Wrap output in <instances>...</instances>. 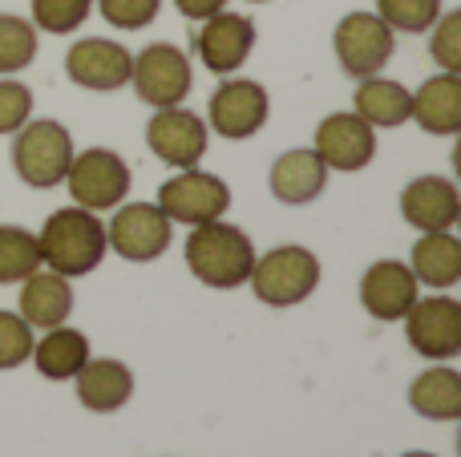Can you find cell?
<instances>
[{
    "instance_id": "16",
    "label": "cell",
    "mask_w": 461,
    "mask_h": 457,
    "mask_svg": "<svg viewBox=\"0 0 461 457\" xmlns=\"http://www.w3.org/2000/svg\"><path fill=\"white\" fill-rule=\"evenodd\" d=\"M203 29L194 32V53H199V61L207 65L211 73H219V77H227V73H235L239 65L251 57L255 49V24L251 16H239V13H215L207 16V21H199Z\"/></svg>"
},
{
    "instance_id": "19",
    "label": "cell",
    "mask_w": 461,
    "mask_h": 457,
    "mask_svg": "<svg viewBox=\"0 0 461 457\" xmlns=\"http://www.w3.org/2000/svg\"><path fill=\"white\" fill-rule=\"evenodd\" d=\"M16 312L32 332L57 328L73 316V283L65 275L49 272V267H37L29 280H21V308Z\"/></svg>"
},
{
    "instance_id": "30",
    "label": "cell",
    "mask_w": 461,
    "mask_h": 457,
    "mask_svg": "<svg viewBox=\"0 0 461 457\" xmlns=\"http://www.w3.org/2000/svg\"><path fill=\"white\" fill-rule=\"evenodd\" d=\"M32 328L21 320V312H0V372L21 369L32 356Z\"/></svg>"
},
{
    "instance_id": "32",
    "label": "cell",
    "mask_w": 461,
    "mask_h": 457,
    "mask_svg": "<svg viewBox=\"0 0 461 457\" xmlns=\"http://www.w3.org/2000/svg\"><path fill=\"white\" fill-rule=\"evenodd\" d=\"M97 13L105 16V24L122 32H134L154 24V16L162 13V0H97Z\"/></svg>"
},
{
    "instance_id": "17",
    "label": "cell",
    "mask_w": 461,
    "mask_h": 457,
    "mask_svg": "<svg viewBox=\"0 0 461 457\" xmlns=\"http://www.w3.org/2000/svg\"><path fill=\"white\" fill-rule=\"evenodd\" d=\"M401 215L417 231H454L461 219V194L454 178L421 175L401 191Z\"/></svg>"
},
{
    "instance_id": "14",
    "label": "cell",
    "mask_w": 461,
    "mask_h": 457,
    "mask_svg": "<svg viewBox=\"0 0 461 457\" xmlns=\"http://www.w3.org/2000/svg\"><path fill=\"white\" fill-rule=\"evenodd\" d=\"M312 150L320 154L328 170H340V175H357L373 162L376 154V130L368 126L357 113H328L316 126V146Z\"/></svg>"
},
{
    "instance_id": "24",
    "label": "cell",
    "mask_w": 461,
    "mask_h": 457,
    "mask_svg": "<svg viewBox=\"0 0 461 457\" xmlns=\"http://www.w3.org/2000/svg\"><path fill=\"white\" fill-rule=\"evenodd\" d=\"M32 364L45 381H73L81 372V364L89 361V336L69 324L49 328L41 340H32Z\"/></svg>"
},
{
    "instance_id": "2",
    "label": "cell",
    "mask_w": 461,
    "mask_h": 457,
    "mask_svg": "<svg viewBox=\"0 0 461 457\" xmlns=\"http://www.w3.org/2000/svg\"><path fill=\"white\" fill-rule=\"evenodd\" d=\"M186 272L199 283L215 291H230L239 283H247L255 267V243L243 227L227 223V219H211V223L191 227L186 235Z\"/></svg>"
},
{
    "instance_id": "23",
    "label": "cell",
    "mask_w": 461,
    "mask_h": 457,
    "mask_svg": "<svg viewBox=\"0 0 461 457\" xmlns=\"http://www.w3.org/2000/svg\"><path fill=\"white\" fill-rule=\"evenodd\" d=\"M409 110H413V89H405L401 81L393 77H365L352 94V113L365 118L373 130H393V126H405Z\"/></svg>"
},
{
    "instance_id": "20",
    "label": "cell",
    "mask_w": 461,
    "mask_h": 457,
    "mask_svg": "<svg viewBox=\"0 0 461 457\" xmlns=\"http://www.w3.org/2000/svg\"><path fill=\"white\" fill-rule=\"evenodd\" d=\"M271 194H276L284 207H308L324 194L328 183V166L320 162L316 150H284L276 162H271Z\"/></svg>"
},
{
    "instance_id": "22",
    "label": "cell",
    "mask_w": 461,
    "mask_h": 457,
    "mask_svg": "<svg viewBox=\"0 0 461 457\" xmlns=\"http://www.w3.org/2000/svg\"><path fill=\"white\" fill-rule=\"evenodd\" d=\"M409 272L433 291H449L461 280V239L454 231H421L409 251Z\"/></svg>"
},
{
    "instance_id": "4",
    "label": "cell",
    "mask_w": 461,
    "mask_h": 457,
    "mask_svg": "<svg viewBox=\"0 0 461 457\" xmlns=\"http://www.w3.org/2000/svg\"><path fill=\"white\" fill-rule=\"evenodd\" d=\"M69 162H73V138L61 121H53V118L32 121L29 118L16 130L13 166L24 186H32V191H53V186L65 183Z\"/></svg>"
},
{
    "instance_id": "33",
    "label": "cell",
    "mask_w": 461,
    "mask_h": 457,
    "mask_svg": "<svg viewBox=\"0 0 461 457\" xmlns=\"http://www.w3.org/2000/svg\"><path fill=\"white\" fill-rule=\"evenodd\" d=\"M32 118V89L21 81H0V134H16Z\"/></svg>"
},
{
    "instance_id": "9",
    "label": "cell",
    "mask_w": 461,
    "mask_h": 457,
    "mask_svg": "<svg viewBox=\"0 0 461 457\" xmlns=\"http://www.w3.org/2000/svg\"><path fill=\"white\" fill-rule=\"evenodd\" d=\"M332 45H336V61L348 77L365 81L376 77V73L389 65L393 45H397V32L381 21L376 13H348L332 32Z\"/></svg>"
},
{
    "instance_id": "27",
    "label": "cell",
    "mask_w": 461,
    "mask_h": 457,
    "mask_svg": "<svg viewBox=\"0 0 461 457\" xmlns=\"http://www.w3.org/2000/svg\"><path fill=\"white\" fill-rule=\"evenodd\" d=\"M32 57H37V29H32V21L0 13V73L13 77V73L29 69Z\"/></svg>"
},
{
    "instance_id": "26",
    "label": "cell",
    "mask_w": 461,
    "mask_h": 457,
    "mask_svg": "<svg viewBox=\"0 0 461 457\" xmlns=\"http://www.w3.org/2000/svg\"><path fill=\"white\" fill-rule=\"evenodd\" d=\"M41 267V243L29 227H0V283H21Z\"/></svg>"
},
{
    "instance_id": "36",
    "label": "cell",
    "mask_w": 461,
    "mask_h": 457,
    "mask_svg": "<svg viewBox=\"0 0 461 457\" xmlns=\"http://www.w3.org/2000/svg\"><path fill=\"white\" fill-rule=\"evenodd\" d=\"M251 4H267V0H251Z\"/></svg>"
},
{
    "instance_id": "3",
    "label": "cell",
    "mask_w": 461,
    "mask_h": 457,
    "mask_svg": "<svg viewBox=\"0 0 461 457\" xmlns=\"http://www.w3.org/2000/svg\"><path fill=\"white\" fill-rule=\"evenodd\" d=\"M255 300L267 308H295L320 288V259L308 247H276L267 255H255V267L247 275Z\"/></svg>"
},
{
    "instance_id": "6",
    "label": "cell",
    "mask_w": 461,
    "mask_h": 457,
    "mask_svg": "<svg viewBox=\"0 0 461 457\" xmlns=\"http://www.w3.org/2000/svg\"><path fill=\"white\" fill-rule=\"evenodd\" d=\"M130 85H134V94L142 97L146 105H154V110L183 105L194 85L191 57L178 45H170V40H154V45H146L142 53L134 57V65H130Z\"/></svg>"
},
{
    "instance_id": "7",
    "label": "cell",
    "mask_w": 461,
    "mask_h": 457,
    "mask_svg": "<svg viewBox=\"0 0 461 457\" xmlns=\"http://www.w3.org/2000/svg\"><path fill=\"white\" fill-rule=\"evenodd\" d=\"M175 223L162 215L158 202H118L105 227V247L126 264H154L162 251H170Z\"/></svg>"
},
{
    "instance_id": "13",
    "label": "cell",
    "mask_w": 461,
    "mask_h": 457,
    "mask_svg": "<svg viewBox=\"0 0 461 457\" xmlns=\"http://www.w3.org/2000/svg\"><path fill=\"white\" fill-rule=\"evenodd\" d=\"M130 65H134V53L105 37H81V40H73V49L65 53V73H69V81L81 89H94V94L126 89Z\"/></svg>"
},
{
    "instance_id": "10",
    "label": "cell",
    "mask_w": 461,
    "mask_h": 457,
    "mask_svg": "<svg viewBox=\"0 0 461 457\" xmlns=\"http://www.w3.org/2000/svg\"><path fill=\"white\" fill-rule=\"evenodd\" d=\"M267 118H271V97L251 77H230L211 94L207 130L230 138V142H243V138L259 134L267 126Z\"/></svg>"
},
{
    "instance_id": "25",
    "label": "cell",
    "mask_w": 461,
    "mask_h": 457,
    "mask_svg": "<svg viewBox=\"0 0 461 457\" xmlns=\"http://www.w3.org/2000/svg\"><path fill=\"white\" fill-rule=\"evenodd\" d=\"M409 405L425 421H457L461 417V372L449 364L425 369L409 385Z\"/></svg>"
},
{
    "instance_id": "31",
    "label": "cell",
    "mask_w": 461,
    "mask_h": 457,
    "mask_svg": "<svg viewBox=\"0 0 461 457\" xmlns=\"http://www.w3.org/2000/svg\"><path fill=\"white\" fill-rule=\"evenodd\" d=\"M429 32V53L441 65V73H461V8L441 13Z\"/></svg>"
},
{
    "instance_id": "15",
    "label": "cell",
    "mask_w": 461,
    "mask_h": 457,
    "mask_svg": "<svg viewBox=\"0 0 461 457\" xmlns=\"http://www.w3.org/2000/svg\"><path fill=\"white\" fill-rule=\"evenodd\" d=\"M417 296H421V283H417V275L401 259H376L360 275V304L381 324L405 320V312L417 304Z\"/></svg>"
},
{
    "instance_id": "11",
    "label": "cell",
    "mask_w": 461,
    "mask_h": 457,
    "mask_svg": "<svg viewBox=\"0 0 461 457\" xmlns=\"http://www.w3.org/2000/svg\"><path fill=\"white\" fill-rule=\"evenodd\" d=\"M409 348L425 361H454L461 353V304L454 296H429L405 312Z\"/></svg>"
},
{
    "instance_id": "21",
    "label": "cell",
    "mask_w": 461,
    "mask_h": 457,
    "mask_svg": "<svg viewBox=\"0 0 461 457\" xmlns=\"http://www.w3.org/2000/svg\"><path fill=\"white\" fill-rule=\"evenodd\" d=\"M409 118L438 138L461 134V73H438L421 89H413V110Z\"/></svg>"
},
{
    "instance_id": "28",
    "label": "cell",
    "mask_w": 461,
    "mask_h": 457,
    "mask_svg": "<svg viewBox=\"0 0 461 457\" xmlns=\"http://www.w3.org/2000/svg\"><path fill=\"white\" fill-rule=\"evenodd\" d=\"M376 16L393 32H429L441 16V0H376Z\"/></svg>"
},
{
    "instance_id": "8",
    "label": "cell",
    "mask_w": 461,
    "mask_h": 457,
    "mask_svg": "<svg viewBox=\"0 0 461 457\" xmlns=\"http://www.w3.org/2000/svg\"><path fill=\"white\" fill-rule=\"evenodd\" d=\"M158 207L170 223H186V227H199L211 223V219H223L230 207V186L211 170L199 166H186L178 170L175 178L158 186Z\"/></svg>"
},
{
    "instance_id": "12",
    "label": "cell",
    "mask_w": 461,
    "mask_h": 457,
    "mask_svg": "<svg viewBox=\"0 0 461 457\" xmlns=\"http://www.w3.org/2000/svg\"><path fill=\"white\" fill-rule=\"evenodd\" d=\"M211 130L199 113L183 110V105H167V110H154V118L146 121V146H150L154 158H162L167 166H199L203 154H207Z\"/></svg>"
},
{
    "instance_id": "35",
    "label": "cell",
    "mask_w": 461,
    "mask_h": 457,
    "mask_svg": "<svg viewBox=\"0 0 461 457\" xmlns=\"http://www.w3.org/2000/svg\"><path fill=\"white\" fill-rule=\"evenodd\" d=\"M401 457H438V453H425V450H409V453H401Z\"/></svg>"
},
{
    "instance_id": "18",
    "label": "cell",
    "mask_w": 461,
    "mask_h": 457,
    "mask_svg": "<svg viewBox=\"0 0 461 457\" xmlns=\"http://www.w3.org/2000/svg\"><path fill=\"white\" fill-rule=\"evenodd\" d=\"M73 381H77V401L89 413H118L134 397V372L113 356H89Z\"/></svg>"
},
{
    "instance_id": "1",
    "label": "cell",
    "mask_w": 461,
    "mask_h": 457,
    "mask_svg": "<svg viewBox=\"0 0 461 457\" xmlns=\"http://www.w3.org/2000/svg\"><path fill=\"white\" fill-rule=\"evenodd\" d=\"M37 243H41V267L65 275V280L97 272V264L110 251L105 247V223L94 211L77 207V202L53 211L45 219V227H41Z\"/></svg>"
},
{
    "instance_id": "34",
    "label": "cell",
    "mask_w": 461,
    "mask_h": 457,
    "mask_svg": "<svg viewBox=\"0 0 461 457\" xmlns=\"http://www.w3.org/2000/svg\"><path fill=\"white\" fill-rule=\"evenodd\" d=\"M175 8L186 16V21H207V16L223 13L227 0H175Z\"/></svg>"
},
{
    "instance_id": "29",
    "label": "cell",
    "mask_w": 461,
    "mask_h": 457,
    "mask_svg": "<svg viewBox=\"0 0 461 457\" xmlns=\"http://www.w3.org/2000/svg\"><path fill=\"white\" fill-rule=\"evenodd\" d=\"M94 8V0H32V29L65 37V32L81 29Z\"/></svg>"
},
{
    "instance_id": "5",
    "label": "cell",
    "mask_w": 461,
    "mask_h": 457,
    "mask_svg": "<svg viewBox=\"0 0 461 457\" xmlns=\"http://www.w3.org/2000/svg\"><path fill=\"white\" fill-rule=\"evenodd\" d=\"M65 186H69L73 202L94 215L113 211L118 202H126L130 194V166L118 150L105 146H89V150L73 154L69 170H65Z\"/></svg>"
}]
</instances>
